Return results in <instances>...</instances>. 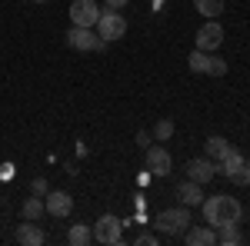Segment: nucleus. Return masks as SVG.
Masks as SVG:
<instances>
[{
	"label": "nucleus",
	"mask_w": 250,
	"mask_h": 246,
	"mask_svg": "<svg viewBox=\"0 0 250 246\" xmlns=\"http://www.w3.org/2000/svg\"><path fill=\"white\" fill-rule=\"evenodd\" d=\"M134 243H137V246H157V236H154V233H140Z\"/></svg>",
	"instance_id": "26"
},
{
	"label": "nucleus",
	"mask_w": 250,
	"mask_h": 246,
	"mask_svg": "<svg viewBox=\"0 0 250 246\" xmlns=\"http://www.w3.org/2000/svg\"><path fill=\"white\" fill-rule=\"evenodd\" d=\"M240 163H244V156H240V153H237V150L230 147V150L224 153V160H217V173H224V176H230V173L237 170Z\"/></svg>",
	"instance_id": "15"
},
{
	"label": "nucleus",
	"mask_w": 250,
	"mask_h": 246,
	"mask_svg": "<svg viewBox=\"0 0 250 246\" xmlns=\"http://www.w3.org/2000/svg\"><path fill=\"white\" fill-rule=\"evenodd\" d=\"M94 240L104 246H117L124 240V220H117L114 213H104L94 223Z\"/></svg>",
	"instance_id": "3"
},
{
	"label": "nucleus",
	"mask_w": 250,
	"mask_h": 246,
	"mask_svg": "<svg viewBox=\"0 0 250 246\" xmlns=\"http://www.w3.org/2000/svg\"><path fill=\"white\" fill-rule=\"evenodd\" d=\"M173 160L164 147H147V173L150 176H170Z\"/></svg>",
	"instance_id": "8"
},
{
	"label": "nucleus",
	"mask_w": 250,
	"mask_h": 246,
	"mask_svg": "<svg viewBox=\"0 0 250 246\" xmlns=\"http://www.w3.org/2000/svg\"><path fill=\"white\" fill-rule=\"evenodd\" d=\"M204 150H207V156L217 163V160H224V153L230 150V140H224V136H210V140L204 143Z\"/></svg>",
	"instance_id": "14"
},
{
	"label": "nucleus",
	"mask_w": 250,
	"mask_h": 246,
	"mask_svg": "<svg viewBox=\"0 0 250 246\" xmlns=\"http://www.w3.org/2000/svg\"><path fill=\"white\" fill-rule=\"evenodd\" d=\"M207 74H210V76H224V74H227V60H224V57H213V54H210Z\"/></svg>",
	"instance_id": "23"
},
{
	"label": "nucleus",
	"mask_w": 250,
	"mask_h": 246,
	"mask_svg": "<svg viewBox=\"0 0 250 246\" xmlns=\"http://www.w3.org/2000/svg\"><path fill=\"white\" fill-rule=\"evenodd\" d=\"M213 173H217V163H213L210 156H197V160H190L187 163V180H193V183H210Z\"/></svg>",
	"instance_id": "10"
},
{
	"label": "nucleus",
	"mask_w": 250,
	"mask_h": 246,
	"mask_svg": "<svg viewBox=\"0 0 250 246\" xmlns=\"http://www.w3.org/2000/svg\"><path fill=\"white\" fill-rule=\"evenodd\" d=\"M67 43H70L74 50H104V47H107V40L97 37L94 27H70Z\"/></svg>",
	"instance_id": "5"
},
{
	"label": "nucleus",
	"mask_w": 250,
	"mask_h": 246,
	"mask_svg": "<svg viewBox=\"0 0 250 246\" xmlns=\"http://www.w3.org/2000/svg\"><path fill=\"white\" fill-rule=\"evenodd\" d=\"M67 240H70L74 246H87L90 240H94V229L83 227V223H74V227H70V233H67Z\"/></svg>",
	"instance_id": "18"
},
{
	"label": "nucleus",
	"mask_w": 250,
	"mask_h": 246,
	"mask_svg": "<svg viewBox=\"0 0 250 246\" xmlns=\"http://www.w3.org/2000/svg\"><path fill=\"white\" fill-rule=\"evenodd\" d=\"M177 200L184 207H200L204 203V189H200V183H193V180H184V183H177Z\"/></svg>",
	"instance_id": "12"
},
{
	"label": "nucleus",
	"mask_w": 250,
	"mask_h": 246,
	"mask_svg": "<svg viewBox=\"0 0 250 246\" xmlns=\"http://www.w3.org/2000/svg\"><path fill=\"white\" fill-rule=\"evenodd\" d=\"M197 3V14H204L207 20H217L224 14V0H193Z\"/></svg>",
	"instance_id": "17"
},
{
	"label": "nucleus",
	"mask_w": 250,
	"mask_h": 246,
	"mask_svg": "<svg viewBox=\"0 0 250 246\" xmlns=\"http://www.w3.org/2000/svg\"><path fill=\"white\" fill-rule=\"evenodd\" d=\"M150 140H154V133H147V130L137 133V147H140V150H147V147H150Z\"/></svg>",
	"instance_id": "25"
},
{
	"label": "nucleus",
	"mask_w": 250,
	"mask_h": 246,
	"mask_svg": "<svg viewBox=\"0 0 250 246\" xmlns=\"http://www.w3.org/2000/svg\"><path fill=\"white\" fill-rule=\"evenodd\" d=\"M124 34H127V20H124V14H117V10L100 14V20H97V37H104L107 43H110V40H120Z\"/></svg>",
	"instance_id": "4"
},
{
	"label": "nucleus",
	"mask_w": 250,
	"mask_h": 246,
	"mask_svg": "<svg viewBox=\"0 0 250 246\" xmlns=\"http://www.w3.org/2000/svg\"><path fill=\"white\" fill-rule=\"evenodd\" d=\"M30 193H34V196H47V193H50V183H47L43 176H37V180L30 183Z\"/></svg>",
	"instance_id": "24"
},
{
	"label": "nucleus",
	"mask_w": 250,
	"mask_h": 246,
	"mask_svg": "<svg viewBox=\"0 0 250 246\" xmlns=\"http://www.w3.org/2000/svg\"><path fill=\"white\" fill-rule=\"evenodd\" d=\"M207 63H210V54H204V50H193L190 57H187V67H190L193 74H207Z\"/></svg>",
	"instance_id": "20"
},
{
	"label": "nucleus",
	"mask_w": 250,
	"mask_h": 246,
	"mask_svg": "<svg viewBox=\"0 0 250 246\" xmlns=\"http://www.w3.org/2000/svg\"><path fill=\"white\" fill-rule=\"evenodd\" d=\"M43 203H47V213L50 216H70L74 213V196L67 189H50L43 196Z\"/></svg>",
	"instance_id": "9"
},
{
	"label": "nucleus",
	"mask_w": 250,
	"mask_h": 246,
	"mask_svg": "<svg viewBox=\"0 0 250 246\" xmlns=\"http://www.w3.org/2000/svg\"><path fill=\"white\" fill-rule=\"evenodd\" d=\"M34 3H47V0H34Z\"/></svg>",
	"instance_id": "28"
},
{
	"label": "nucleus",
	"mask_w": 250,
	"mask_h": 246,
	"mask_svg": "<svg viewBox=\"0 0 250 246\" xmlns=\"http://www.w3.org/2000/svg\"><path fill=\"white\" fill-rule=\"evenodd\" d=\"M47 240L43 236V229L37 227V220H30V223H20V229H17V243H23V246H40Z\"/></svg>",
	"instance_id": "13"
},
{
	"label": "nucleus",
	"mask_w": 250,
	"mask_h": 246,
	"mask_svg": "<svg viewBox=\"0 0 250 246\" xmlns=\"http://www.w3.org/2000/svg\"><path fill=\"white\" fill-rule=\"evenodd\" d=\"M170 136H173V120H157L154 140H157V143H164V140H170Z\"/></svg>",
	"instance_id": "21"
},
{
	"label": "nucleus",
	"mask_w": 250,
	"mask_h": 246,
	"mask_svg": "<svg viewBox=\"0 0 250 246\" xmlns=\"http://www.w3.org/2000/svg\"><path fill=\"white\" fill-rule=\"evenodd\" d=\"M187 227H190V207L160 209V216H157V229H160L164 236H184Z\"/></svg>",
	"instance_id": "2"
},
{
	"label": "nucleus",
	"mask_w": 250,
	"mask_h": 246,
	"mask_svg": "<svg viewBox=\"0 0 250 246\" xmlns=\"http://www.w3.org/2000/svg\"><path fill=\"white\" fill-rule=\"evenodd\" d=\"M240 240H244V236H240L237 223H227V227H220V229H217V243H224V246H237Z\"/></svg>",
	"instance_id": "19"
},
{
	"label": "nucleus",
	"mask_w": 250,
	"mask_h": 246,
	"mask_svg": "<svg viewBox=\"0 0 250 246\" xmlns=\"http://www.w3.org/2000/svg\"><path fill=\"white\" fill-rule=\"evenodd\" d=\"M100 7H97V0H74L70 3V20H74V27H97V20H100Z\"/></svg>",
	"instance_id": "6"
},
{
	"label": "nucleus",
	"mask_w": 250,
	"mask_h": 246,
	"mask_svg": "<svg viewBox=\"0 0 250 246\" xmlns=\"http://www.w3.org/2000/svg\"><path fill=\"white\" fill-rule=\"evenodd\" d=\"M230 180L237 183V187H250V163H247V160H244V163L230 173Z\"/></svg>",
	"instance_id": "22"
},
{
	"label": "nucleus",
	"mask_w": 250,
	"mask_h": 246,
	"mask_svg": "<svg viewBox=\"0 0 250 246\" xmlns=\"http://www.w3.org/2000/svg\"><path fill=\"white\" fill-rule=\"evenodd\" d=\"M107 7H110V10H124V7H127V0H107Z\"/></svg>",
	"instance_id": "27"
},
{
	"label": "nucleus",
	"mask_w": 250,
	"mask_h": 246,
	"mask_svg": "<svg viewBox=\"0 0 250 246\" xmlns=\"http://www.w3.org/2000/svg\"><path fill=\"white\" fill-rule=\"evenodd\" d=\"M43 213H47V203L40 196H27L23 200V220H40Z\"/></svg>",
	"instance_id": "16"
},
{
	"label": "nucleus",
	"mask_w": 250,
	"mask_h": 246,
	"mask_svg": "<svg viewBox=\"0 0 250 246\" xmlns=\"http://www.w3.org/2000/svg\"><path fill=\"white\" fill-rule=\"evenodd\" d=\"M200 209H204V220H207L213 229L227 227V223H240V216H244L240 200H237V196H227V193H213V196H207V200L200 203Z\"/></svg>",
	"instance_id": "1"
},
{
	"label": "nucleus",
	"mask_w": 250,
	"mask_h": 246,
	"mask_svg": "<svg viewBox=\"0 0 250 246\" xmlns=\"http://www.w3.org/2000/svg\"><path fill=\"white\" fill-rule=\"evenodd\" d=\"M220 43H224V27H220L217 20H207V23L197 30V50H204V54H213Z\"/></svg>",
	"instance_id": "7"
},
{
	"label": "nucleus",
	"mask_w": 250,
	"mask_h": 246,
	"mask_svg": "<svg viewBox=\"0 0 250 246\" xmlns=\"http://www.w3.org/2000/svg\"><path fill=\"white\" fill-rule=\"evenodd\" d=\"M187 246H213L217 243V229L213 227H187L184 229Z\"/></svg>",
	"instance_id": "11"
}]
</instances>
